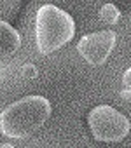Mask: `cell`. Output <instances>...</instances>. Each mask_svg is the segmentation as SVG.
<instances>
[{"label": "cell", "mask_w": 131, "mask_h": 148, "mask_svg": "<svg viewBox=\"0 0 131 148\" xmlns=\"http://www.w3.org/2000/svg\"><path fill=\"white\" fill-rule=\"evenodd\" d=\"M75 35L74 18L61 11L56 5H42L37 12L35 19V38L40 54L47 56L67 42H70Z\"/></svg>", "instance_id": "7a4b0ae2"}, {"label": "cell", "mask_w": 131, "mask_h": 148, "mask_svg": "<svg viewBox=\"0 0 131 148\" xmlns=\"http://www.w3.org/2000/svg\"><path fill=\"white\" fill-rule=\"evenodd\" d=\"M115 33L112 30H103L96 33L84 35L77 44V52L93 66L103 64L115 47Z\"/></svg>", "instance_id": "277c9868"}, {"label": "cell", "mask_w": 131, "mask_h": 148, "mask_svg": "<svg viewBox=\"0 0 131 148\" xmlns=\"http://www.w3.org/2000/svg\"><path fill=\"white\" fill-rule=\"evenodd\" d=\"M122 86H124L126 92L131 94V68H128L124 71V75H122Z\"/></svg>", "instance_id": "ba28073f"}, {"label": "cell", "mask_w": 131, "mask_h": 148, "mask_svg": "<svg viewBox=\"0 0 131 148\" xmlns=\"http://www.w3.org/2000/svg\"><path fill=\"white\" fill-rule=\"evenodd\" d=\"M21 45V37L16 28L9 23L0 21V58H7L14 54Z\"/></svg>", "instance_id": "5b68a950"}, {"label": "cell", "mask_w": 131, "mask_h": 148, "mask_svg": "<svg viewBox=\"0 0 131 148\" xmlns=\"http://www.w3.org/2000/svg\"><path fill=\"white\" fill-rule=\"evenodd\" d=\"M89 129L94 139L103 143H119L129 134V120L126 115L108 105H100L89 112Z\"/></svg>", "instance_id": "3957f363"}, {"label": "cell", "mask_w": 131, "mask_h": 148, "mask_svg": "<svg viewBox=\"0 0 131 148\" xmlns=\"http://www.w3.org/2000/svg\"><path fill=\"white\" fill-rule=\"evenodd\" d=\"M21 73H23L25 79H35L39 71H37V68H35L33 64H25V66L21 68Z\"/></svg>", "instance_id": "52a82bcc"}, {"label": "cell", "mask_w": 131, "mask_h": 148, "mask_svg": "<svg viewBox=\"0 0 131 148\" xmlns=\"http://www.w3.org/2000/svg\"><path fill=\"white\" fill-rule=\"evenodd\" d=\"M51 115V103L42 96H26L0 113V131L7 138L23 139L37 132Z\"/></svg>", "instance_id": "6da1fadb"}, {"label": "cell", "mask_w": 131, "mask_h": 148, "mask_svg": "<svg viewBox=\"0 0 131 148\" xmlns=\"http://www.w3.org/2000/svg\"><path fill=\"white\" fill-rule=\"evenodd\" d=\"M98 18H100L105 25H115V23L119 21V18H121V12H119V9H117L114 4H105V5L100 9Z\"/></svg>", "instance_id": "8992f818"}, {"label": "cell", "mask_w": 131, "mask_h": 148, "mask_svg": "<svg viewBox=\"0 0 131 148\" xmlns=\"http://www.w3.org/2000/svg\"><path fill=\"white\" fill-rule=\"evenodd\" d=\"M0 148H14V146H12V145H7V143H6V145H0Z\"/></svg>", "instance_id": "9c48e42d"}]
</instances>
